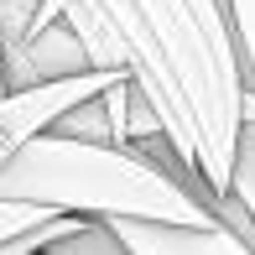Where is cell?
<instances>
[{
  "instance_id": "6da1fadb",
  "label": "cell",
  "mask_w": 255,
  "mask_h": 255,
  "mask_svg": "<svg viewBox=\"0 0 255 255\" xmlns=\"http://www.w3.org/2000/svg\"><path fill=\"white\" fill-rule=\"evenodd\" d=\"M125 42L130 84L156 110L172 151L214 208L235 177L245 125V63L224 0H89Z\"/></svg>"
},
{
  "instance_id": "7a4b0ae2",
  "label": "cell",
  "mask_w": 255,
  "mask_h": 255,
  "mask_svg": "<svg viewBox=\"0 0 255 255\" xmlns=\"http://www.w3.org/2000/svg\"><path fill=\"white\" fill-rule=\"evenodd\" d=\"M0 203H31L78 219H151V224L214 229L219 214L188 182L161 172L130 146L31 135L0 156Z\"/></svg>"
},
{
  "instance_id": "3957f363",
  "label": "cell",
  "mask_w": 255,
  "mask_h": 255,
  "mask_svg": "<svg viewBox=\"0 0 255 255\" xmlns=\"http://www.w3.org/2000/svg\"><path fill=\"white\" fill-rule=\"evenodd\" d=\"M130 73H115V68H89V73H73V78H47V84H31V89H10L0 94V146H21L31 135H47L57 120H63L73 104L104 94L110 84H120Z\"/></svg>"
},
{
  "instance_id": "277c9868",
  "label": "cell",
  "mask_w": 255,
  "mask_h": 255,
  "mask_svg": "<svg viewBox=\"0 0 255 255\" xmlns=\"http://www.w3.org/2000/svg\"><path fill=\"white\" fill-rule=\"evenodd\" d=\"M89 73V52L78 42V31L68 26L63 16L47 21L42 31H31L21 47H10L0 57V78H5V94L10 89H31V84H47V78H73Z\"/></svg>"
},
{
  "instance_id": "5b68a950",
  "label": "cell",
  "mask_w": 255,
  "mask_h": 255,
  "mask_svg": "<svg viewBox=\"0 0 255 255\" xmlns=\"http://www.w3.org/2000/svg\"><path fill=\"white\" fill-rule=\"evenodd\" d=\"M120 235L130 255H255L229 224L214 229H182V224H151V219H104Z\"/></svg>"
},
{
  "instance_id": "8992f818",
  "label": "cell",
  "mask_w": 255,
  "mask_h": 255,
  "mask_svg": "<svg viewBox=\"0 0 255 255\" xmlns=\"http://www.w3.org/2000/svg\"><path fill=\"white\" fill-rule=\"evenodd\" d=\"M47 255H130V250L120 245V235H115L104 219H84L73 235L52 240V245H47Z\"/></svg>"
},
{
  "instance_id": "52a82bcc",
  "label": "cell",
  "mask_w": 255,
  "mask_h": 255,
  "mask_svg": "<svg viewBox=\"0 0 255 255\" xmlns=\"http://www.w3.org/2000/svg\"><path fill=\"white\" fill-rule=\"evenodd\" d=\"M229 10V26H235V42H240V63H245V84L255 94V0H224Z\"/></svg>"
},
{
  "instance_id": "ba28073f",
  "label": "cell",
  "mask_w": 255,
  "mask_h": 255,
  "mask_svg": "<svg viewBox=\"0 0 255 255\" xmlns=\"http://www.w3.org/2000/svg\"><path fill=\"white\" fill-rule=\"evenodd\" d=\"M47 219H52V208L0 203V245H5V240H16V235H26V229H37V224H47Z\"/></svg>"
},
{
  "instance_id": "9c48e42d",
  "label": "cell",
  "mask_w": 255,
  "mask_h": 255,
  "mask_svg": "<svg viewBox=\"0 0 255 255\" xmlns=\"http://www.w3.org/2000/svg\"><path fill=\"white\" fill-rule=\"evenodd\" d=\"M0 94H5V78H0Z\"/></svg>"
},
{
  "instance_id": "30bf717a",
  "label": "cell",
  "mask_w": 255,
  "mask_h": 255,
  "mask_svg": "<svg viewBox=\"0 0 255 255\" xmlns=\"http://www.w3.org/2000/svg\"><path fill=\"white\" fill-rule=\"evenodd\" d=\"M0 156H5V146H0Z\"/></svg>"
}]
</instances>
